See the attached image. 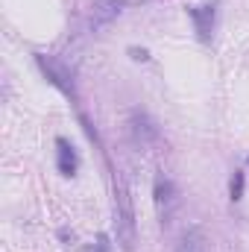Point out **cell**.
<instances>
[{"label": "cell", "mask_w": 249, "mask_h": 252, "mask_svg": "<svg viewBox=\"0 0 249 252\" xmlns=\"http://www.w3.org/2000/svg\"><path fill=\"white\" fill-rule=\"evenodd\" d=\"M112 190H115V226H118V244L126 252L135 247V211H132V196L126 188V179L121 170L112 167Z\"/></svg>", "instance_id": "1"}, {"label": "cell", "mask_w": 249, "mask_h": 252, "mask_svg": "<svg viewBox=\"0 0 249 252\" xmlns=\"http://www.w3.org/2000/svg\"><path fill=\"white\" fill-rule=\"evenodd\" d=\"M153 199H156V214H158V223L167 229L173 223V214L179 208V196H176V185L170 176L158 173L156 176V185H153Z\"/></svg>", "instance_id": "2"}, {"label": "cell", "mask_w": 249, "mask_h": 252, "mask_svg": "<svg viewBox=\"0 0 249 252\" xmlns=\"http://www.w3.org/2000/svg\"><path fill=\"white\" fill-rule=\"evenodd\" d=\"M35 64H38L41 73L50 79V85H56L64 97H70V100L76 103V82H73V73H70L67 64H62L56 56H44V53H35Z\"/></svg>", "instance_id": "3"}, {"label": "cell", "mask_w": 249, "mask_h": 252, "mask_svg": "<svg viewBox=\"0 0 249 252\" xmlns=\"http://www.w3.org/2000/svg\"><path fill=\"white\" fill-rule=\"evenodd\" d=\"M129 132H132L135 147H141V150L153 147V144L161 138V132H158L156 121H153L147 112H132V115H129Z\"/></svg>", "instance_id": "4"}, {"label": "cell", "mask_w": 249, "mask_h": 252, "mask_svg": "<svg viewBox=\"0 0 249 252\" xmlns=\"http://www.w3.org/2000/svg\"><path fill=\"white\" fill-rule=\"evenodd\" d=\"M187 18L193 21L196 38H199L202 44H211V35H214V21H217V6H214V3L190 6V9H187Z\"/></svg>", "instance_id": "5"}, {"label": "cell", "mask_w": 249, "mask_h": 252, "mask_svg": "<svg viewBox=\"0 0 249 252\" xmlns=\"http://www.w3.org/2000/svg\"><path fill=\"white\" fill-rule=\"evenodd\" d=\"M56 167L64 179H73L79 170V156L73 150V144L67 138H56Z\"/></svg>", "instance_id": "6"}, {"label": "cell", "mask_w": 249, "mask_h": 252, "mask_svg": "<svg viewBox=\"0 0 249 252\" xmlns=\"http://www.w3.org/2000/svg\"><path fill=\"white\" fill-rule=\"evenodd\" d=\"M121 12H124V3H121V0H97L94 15H91V27H94V30H103V27H109Z\"/></svg>", "instance_id": "7"}, {"label": "cell", "mask_w": 249, "mask_h": 252, "mask_svg": "<svg viewBox=\"0 0 249 252\" xmlns=\"http://www.w3.org/2000/svg\"><path fill=\"white\" fill-rule=\"evenodd\" d=\"M176 252H205V235L202 229H187L185 235L179 238Z\"/></svg>", "instance_id": "8"}, {"label": "cell", "mask_w": 249, "mask_h": 252, "mask_svg": "<svg viewBox=\"0 0 249 252\" xmlns=\"http://www.w3.org/2000/svg\"><path fill=\"white\" fill-rule=\"evenodd\" d=\"M244 188H247V176H244V170H235V176H232V182H229V196H232V202L244 199Z\"/></svg>", "instance_id": "9"}, {"label": "cell", "mask_w": 249, "mask_h": 252, "mask_svg": "<svg viewBox=\"0 0 249 252\" xmlns=\"http://www.w3.org/2000/svg\"><path fill=\"white\" fill-rule=\"evenodd\" d=\"M129 56L135 62H150V50H144V47H129Z\"/></svg>", "instance_id": "10"}, {"label": "cell", "mask_w": 249, "mask_h": 252, "mask_svg": "<svg viewBox=\"0 0 249 252\" xmlns=\"http://www.w3.org/2000/svg\"><path fill=\"white\" fill-rule=\"evenodd\" d=\"M112 247H109V235H100L97 238V252H109Z\"/></svg>", "instance_id": "11"}]
</instances>
